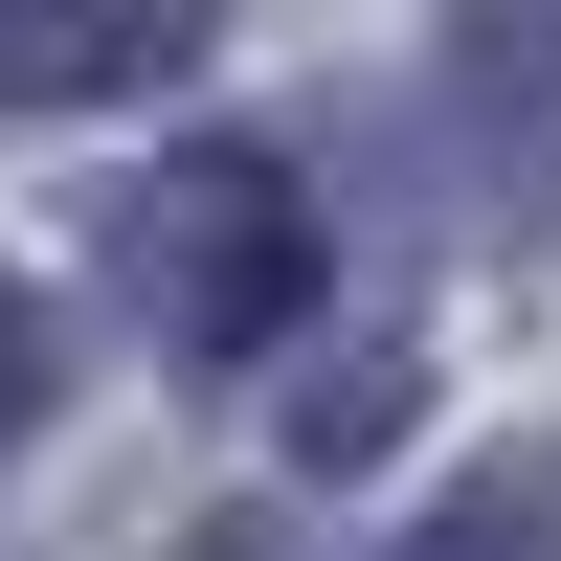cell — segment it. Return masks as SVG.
Segmentation results:
<instances>
[{
	"mask_svg": "<svg viewBox=\"0 0 561 561\" xmlns=\"http://www.w3.org/2000/svg\"><path fill=\"white\" fill-rule=\"evenodd\" d=\"M113 270H135V314H158L180 359H248L270 314H293V270H314V203H293V158L203 135V158H158L113 203Z\"/></svg>",
	"mask_w": 561,
	"mask_h": 561,
	"instance_id": "cell-1",
	"label": "cell"
},
{
	"mask_svg": "<svg viewBox=\"0 0 561 561\" xmlns=\"http://www.w3.org/2000/svg\"><path fill=\"white\" fill-rule=\"evenodd\" d=\"M203 68V0H90V23H0V113H113V90Z\"/></svg>",
	"mask_w": 561,
	"mask_h": 561,
	"instance_id": "cell-2",
	"label": "cell"
},
{
	"mask_svg": "<svg viewBox=\"0 0 561 561\" xmlns=\"http://www.w3.org/2000/svg\"><path fill=\"white\" fill-rule=\"evenodd\" d=\"M449 113H472V180L517 225H561V23H472L449 45Z\"/></svg>",
	"mask_w": 561,
	"mask_h": 561,
	"instance_id": "cell-3",
	"label": "cell"
},
{
	"mask_svg": "<svg viewBox=\"0 0 561 561\" xmlns=\"http://www.w3.org/2000/svg\"><path fill=\"white\" fill-rule=\"evenodd\" d=\"M382 561H561V449H494L472 494H427Z\"/></svg>",
	"mask_w": 561,
	"mask_h": 561,
	"instance_id": "cell-4",
	"label": "cell"
},
{
	"mask_svg": "<svg viewBox=\"0 0 561 561\" xmlns=\"http://www.w3.org/2000/svg\"><path fill=\"white\" fill-rule=\"evenodd\" d=\"M404 382H427L404 337H337V359L293 382V449H314V472H337V449H382V427H404Z\"/></svg>",
	"mask_w": 561,
	"mask_h": 561,
	"instance_id": "cell-5",
	"label": "cell"
},
{
	"mask_svg": "<svg viewBox=\"0 0 561 561\" xmlns=\"http://www.w3.org/2000/svg\"><path fill=\"white\" fill-rule=\"evenodd\" d=\"M0 427H45V293L0 270Z\"/></svg>",
	"mask_w": 561,
	"mask_h": 561,
	"instance_id": "cell-6",
	"label": "cell"
}]
</instances>
